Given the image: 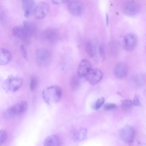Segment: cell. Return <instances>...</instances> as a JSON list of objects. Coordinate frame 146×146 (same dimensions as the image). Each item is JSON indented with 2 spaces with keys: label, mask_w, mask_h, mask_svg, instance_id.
I'll list each match as a JSON object with an SVG mask.
<instances>
[{
  "label": "cell",
  "mask_w": 146,
  "mask_h": 146,
  "mask_svg": "<svg viewBox=\"0 0 146 146\" xmlns=\"http://www.w3.org/2000/svg\"><path fill=\"white\" fill-rule=\"evenodd\" d=\"M23 83V79L20 77L10 75L4 80L3 86L6 91L13 92L17 91L20 88Z\"/></svg>",
  "instance_id": "cell-1"
},
{
  "label": "cell",
  "mask_w": 146,
  "mask_h": 146,
  "mask_svg": "<svg viewBox=\"0 0 146 146\" xmlns=\"http://www.w3.org/2000/svg\"><path fill=\"white\" fill-rule=\"evenodd\" d=\"M35 57L37 63L41 66H44L50 62L51 55L50 51L44 48L38 49L36 51Z\"/></svg>",
  "instance_id": "cell-2"
},
{
  "label": "cell",
  "mask_w": 146,
  "mask_h": 146,
  "mask_svg": "<svg viewBox=\"0 0 146 146\" xmlns=\"http://www.w3.org/2000/svg\"><path fill=\"white\" fill-rule=\"evenodd\" d=\"M27 107V104L26 101H20L8 108L6 112L10 115H21L26 112Z\"/></svg>",
  "instance_id": "cell-3"
},
{
  "label": "cell",
  "mask_w": 146,
  "mask_h": 146,
  "mask_svg": "<svg viewBox=\"0 0 146 146\" xmlns=\"http://www.w3.org/2000/svg\"><path fill=\"white\" fill-rule=\"evenodd\" d=\"M135 135L134 128L130 125L123 127L119 132V135L121 139L125 142L130 144L133 142Z\"/></svg>",
  "instance_id": "cell-4"
},
{
  "label": "cell",
  "mask_w": 146,
  "mask_h": 146,
  "mask_svg": "<svg viewBox=\"0 0 146 146\" xmlns=\"http://www.w3.org/2000/svg\"><path fill=\"white\" fill-rule=\"evenodd\" d=\"M140 9V5L137 1L134 0L128 1L123 5V11L126 14L134 15L137 14Z\"/></svg>",
  "instance_id": "cell-5"
},
{
  "label": "cell",
  "mask_w": 146,
  "mask_h": 146,
  "mask_svg": "<svg viewBox=\"0 0 146 146\" xmlns=\"http://www.w3.org/2000/svg\"><path fill=\"white\" fill-rule=\"evenodd\" d=\"M45 94L50 102L52 97L53 101L56 103L59 101L62 96V90L59 86H54L48 88L46 90H44Z\"/></svg>",
  "instance_id": "cell-6"
},
{
  "label": "cell",
  "mask_w": 146,
  "mask_h": 146,
  "mask_svg": "<svg viewBox=\"0 0 146 146\" xmlns=\"http://www.w3.org/2000/svg\"><path fill=\"white\" fill-rule=\"evenodd\" d=\"M137 39L136 35L133 33H128L124 36L123 39V47L127 51L133 50L136 47Z\"/></svg>",
  "instance_id": "cell-7"
},
{
  "label": "cell",
  "mask_w": 146,
  "mask_h": 146,
  "mask_svg": "<svg viewBox=\"0 0 146 146\" xmlns=\"http://www.w3.org/2000/svg\"><path fill=\"white\" fill-rule=\"evenodd\" d=\"M69 11L75 16H79L82 13L83 6L82 3L76 0L69 1L67 5Z\"/></svg>",
  "instance_id": "cell-8"
},
{
  "label": "cell",
  "mask_w": 146,
  "mask_h": 146,
  "mask_svg": "<svg viewBox=\"0 0 146 146\" xmlns=\"http://www.w3.org/2000/svg\"><path fill=\"white\" fill-rule=\"evenodd\" d=\"M59 35L58 31L52 27L46 29L43 33L44 39L50 43H54L57 41L59 38Z\"/></svg>",
  "instance_id": "cell-9"
},
{
  "label": "cell",
  "mask_w": 146,
  "mask_h": 146,
  "mask_svg": "<svg viewBox=\"0 0 146 146\" xmlns=\"http://www.w3.org/2000/svg\"><path fill=\"white\" fill-rule=\"evenodd\" d=\"M102 72L97 69H91L85 77L86 80L92 84H95L99 82L102 77Z\"/></svg>",
  "instance_id": "cell-10"
},
{
  "label": "cell",
  "mask_w": 146,
  "mask_h": 146,
  "mask_svg": "<svg viewBox=\"0 0 146 146\" xmlns=\"http://www.w3.org/2000/svg\"><path fill=\"white\" fill-rule=\"evenodd\" d=\"M49 7L48 4L45 2L39 3L36 6L34 12L35 18L40 19L45 18L48 12Z\"/></svg>",
  "instance_id": "cell-11"
},
{
  "label": "cell",
  "mask_w": 146,
  "mask_h": 146,
  "mask_svg": "<svg viewBox=\"0 0 146 146\" xmlns=\"http://www.w3.org/2000/svg\"><path fill=\"white\" fill-rule=\"evenodd\" d=\"M91 69V65L89 61L83 59L80 62L78 69V76L80 78L85 77Z\"/></svg>",
  "instance_id": "cell-12"
},
{
  "label": "cell",
  "mask_w": 146,
  "mask_h": 146,
  "mask_svg": "<svg viewBox=\"0 0 146 146\" xmlns=\"http://www.w3.org/2000/svg\"><path fill=\"white\" fill-rule=\"evenodd\" d=\"M128 69L126 65L123 63H119L115 66L114 70V74L117 78H124L127 76Z\"/></svg>",
  "instance_id": "cell-13"
},
{
  "label": "cell",
  "mask_w": 146,
  "mask_h": 146,
  "mask_svg": "<svg viewBox=\"0 0 146 146\" xmlns=\"http://www.w3.org/2000/svg\"><path fill=\"white\" fill-rule=\"evenodd\" d=\"M22 6L24 11V16L28 17L34 12L36 6L34 1L31 0L22 1Z\"/></svg>",
  "instance_id": "cell-14"
},
{
  "label": "cell",
  "mask_w": 146,
  "mask_h": 146,
  "mask_svg": "<svg viewBox=\"0 0 146 146\" xmlns=\"http://www.w3.org/2000/svg\"><path fill=\"white\" fill-rule=\"evenodd\" d=\"M13 35L20 39L27 40L31 35L23 27L17 26L12 29Z\"/></svg>",
  "instance_id": "cell-15"
},
{
  "label": "cell",
  "mask_w": 146,
  "mask_h": 146,
  "mask_svg": "<svg viewBox=\"0 0 146 146\" xmlns=\"http://www.w3.org/2000/svg\"><path fill=\"white\" fill-rule=\"evenodd\" d=\"M12 59L10 52L7 49L0 48V65H5L10 62Z\"/></svg>",
  "instance_id": "cell-16"
},
{
  "label": "cell",
  "mask_w": 146,
  "mask_h": 146,
  "mask_svg": "<svg viewBox=\"0 0 146 146\" xmlns=\"http://www.w3.org/2000/svg\"><path fill=\"white\" fill-rule=\"evenodd\" d=\"M87 133V130L86 128L76 129L72 132V137L75 141H80L86 138Z\"/></svg>",
  "instance_id": "cell-17"
},
{
  "label": "cell",
  "mask_w": 146,
  "mask_h": 146,
  "mask_svg": "<svg viewBox=\"0 0 146 146\" xmlns=\"http://www.w3.org/2000/svg\"><path fill=\"white\" fill-rule=\"evenodd\" d=\"M44 146H61V141L57 135H50L45 139Z\"/></svg>",
  "instance_id": "cell-18"
},
{
  "label": "cell",
  "mask_w": 146,
  "mask_h": 146,
  "mask_svg": "<svg viewBox=\"0 0 146 146\" xmlns=\"http://www.w3.org/2000/svg\"><path fill=\"white\" fill-rule=\"evenodd\" d=\"M23 27L31 35L37 31V27L35 23L29 21H25L23 23Z\"/></svg>",
  "instance_id": "cell-19"
},
{
  "label": "cell",
  "mask_w": 146,
  "mask_h": 146,
  "mask_svg": "<svg viewBox=\"0 0 146 146\" xmlns=\"http://www.w3.org/2000/svg\"><path fill=\"white\" fill-rule=\"evenodd\" d=\"M85 50L87 54L92 57L95 54V48L93 43L91 41L87 42L85 46Z\"/></svg>",
  "instance_id": "cell-20"
},
{
  "label": "cell",
  "mask_w": 146,
  "mask_h": 146,
  "mask_svg": "<svg viewBox=\"0 0 146 146\" xmlns=\"http://www.w3.org/2000/svg\"><path fill=\"white\" fill-rule=\"evenodd\" d=\"M78 76L74 75L72 77L70 83V87L72 90H75L77 89L80 85V80Z\"/></svg>",
  "instance_id": "cell-21"
},
{
  "label": "cell",
  "mask_w": 146,
  "mask_h": 146,
  "mask_svg": "<svg viewBox=\"0 0 146 146\" xmlns=\"http://www.w3.org/2000/svg\"><path fill=\"white\" fill-rule=\"evenodd\" d=\"M37 84V80L36 77L35 76H32L31 79L30 88L31 91L34 90L36 88Z\"/></svg>",
  "instance_id": "cell-22"
},
{
  "label": "cell",
  "mask_w": 146,
  "mask_h": 146,
  "mask_svg": "<svg viewBox=\"0 0 146 146\" xmlns=\"http://www.w3.org/2000/svg\"><path fill=\"white\" fill-rule=\"evenodd\" d=\"M133 105V101L128 99L123 101L121 104L122 107L125 110H128Z\"/></svg>",
  "instance_id": "cell-23"
},
{
  "label": "cell",
  "mask_w": 146,
  "mask_h": 146,
  "mask_svg": "<svg viewBox=\"0 0 146 146\" xmlns=\"http://www.w3.org/2000/svg\"><path fill=\"white\" fill-rule=\"evenodd\" d=\"M105 99L103 97L98 98L96 101L94 106V109L96 110L99 109L104 102Z\"/></svg>",
  "instance_id": "cell-24"
},
{
  "label": "cell",
  "mask_w": 146,
  "mask_h": 146,
  "mask_svg": "<svg viewBox=\"0 0 146 146\" xmlns=\"http://www.w3.org/2000/svg\"><path fill=\"white\" fill-rule=\"evenodd\" d=\"M7 137L6 131L4 130H0V146L5 141Z\"/></svg>",
  "instance_id": "cell-25"
},
{
  "label": "cell",
  "mask_w": 146,
  "mask_h": 146,
  "mask_svg": "<svg viewBox=\"0 0 146 146\" xmlns=\"http://www.w3.org/2000/svg\"><path fill=\"white\" fill-rule=\"evenodd\" d=\"M117 106L115 104L111 103L106 104L104 107V110L106 111H110L116 109Z\"/></svg>",
  "instance_id": "cell-26"
},
{
  "label": "cell",
  "mask_w": 146,
  "mask_h": 146,
  "mask_svg": "<svg viewBox=\"0 0 146 146\" xmlns=\"http://www.w3.org/2000/svg\"><path fill=\"white\" fill-rule=\"evenodd\" d=\"M22 56L26 60H28V56L27 51L23 45L20 46Z\"/></svg>",
  "instance_id": "cell-27"
},
{
  "label": "cell",
  "mask_w": 146,
  "mask_h": 146,
  "mask_svg": "<svg viewBox=\"0 0 146 146\" xmlns=\"http://www.w3.org/2000/svg\"><path fill=\"white\" fill-rule=\"evenodd\" d=\"M133 104L136 106H139L141 105V102L137 96L135 95L134 98Z\"/></svg>",
  "instance_id": "cell-28"
},
{
  "label": "cell",
  "mask_w": 146,
  "mask_h": 146,
  "mask_svg": "<svg viewBox=\"0 0 146 146\" xmlns=\"http://www.w3.org/2000/svg\"><path fill=\"white\" fill-rule=\"evenodd\" d=\"M99 51L100 56L103 60L104 59L105 57L104 52L103 48L102 46H100L99 48Z\"/></svg>",
  "instance_id": "cell-29"
},
{
  "label": "cell",
  "mask_w": 146,
  "mask_h": 146,
  "mask_svg": "<svg viewBox=\"0 0 146 146\" xmlns=\"http://www.w3.org/2000/svg\"><path fill=\"white\" fill-rule=\"evenodd\" d=\"M68 1L67 0H52L51 1L54 4H58L67 2H68Z\"/></svg>",
  "instance_id": "cell-30"
},
{
  "label": "cell",
  "mask_w": 146,
  "mask_h": 146,
  "mask_svg": "<svg viewBox=\"0 0 146 146\" xmlns=\"http://www.w3.org/2000/svg\"><path fill=\"white\" fill-rule=\"evenodd\" d=\"M141 76H137V78H136L135 79V81H134L136 82L135 83L136 84H139L140 83V82H142L143 81H142L141 80V79H142L141 78ZM142 78V79H143Z\"/></svg>",
  "instance_id": "cell-31"
},
{
  "label": "cell",
  "mask_w": 146,
  "mask_h": 146,
  "mask_svg": "<svg viewBox=\"0 0 146 146\" xmlns=\"http://www.w3.org/2000/svg\"><path fill=\"white\" fill-rule=\"evenodd\" d=\"M106 25H107L108 24L109 22L108 16L107 13H106Z\"/></svg>",
  "instance_id": "cell-32"
}]
</instances>
